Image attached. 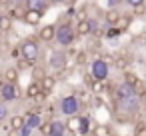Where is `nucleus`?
I'll return each mask as SVG.
<instances>
[{
    "mask_svg": "<svg viewBox=\"0 0 146 136\" xmlns=\"http://www.w3.org/2000/svg\"><path fill=\"white\" fill-rule=\"evenodd\" d=\"M66 128L70 132H80V116H70L66 122Z\"/></svg>",
    "mask_w": 146,
    "mask_h": 136,
    "instance_id": "2eb2a0df",
    "label": "nucleus"
},
{
    "mask_svg": "<svg viewBox=\"0 0 146 136\" xmlns=\"http://www.w3.org/2000/svg\"><path fill=\"white\" fill-rule=\"evenodd\" d=\"M40 130H42V134H46V136H48V134H50V124H42V126H40Z\"/></svg>",
    "mask_w": 146,
    "mask_h": 136,
    "instance_id": "c85d7f7f",
    "label": "nucleus"
},
{
    "mask_svg": "<svg viewBox=\"0 0 146 136\" xmlns=\"http://www.w3.org/2000/svg\"><path fill=\"white\" fill-rule=\"evenodd\" d=\"M116 66H118V68H126V66H128L126 56H118V58H116Z\"/></svg>",
    "mask_w": 146,
    "mask_h": 136,
    "instance_id": "5701e85b",
    "label": "nucleus"
},
{
    "mask_svg": "<svg viewBox=\"0 0 146 136\" xmlns=\"http://www.w3.org/2000/svg\"><path fill=\"white\" fill-rule=\"evenodd\" d=\"M108 4H110V6H116V4H118V0H108Z\"/></svg>",
    "mask_w": 146,
    "mask_h": 136,
    "instance_id": "2f4dec72",
    "label": "nucleus"
},
{
    "mask_svg": "<svg viewBox=\"0 0 146 136\" xmlns=\"http://www.w3.org/2000/svg\"><path fill=\"white\" fill-rule=\"evenodd\" d=\"M126 4H130V6H134V8H138V6H142V4H144V0H126Z\"/></svg>",
    "mask_w": 146,
    "mask_h": 136,
    "instance_id": "393cba45",
    "label": "nucleus"
},
{
    "mask_svg": "<svg viewBox=\"0 0 146 136\" xmlns=\"http://www.w3.org/2000/svg\"><path fill=\"white\" fill-rule=\"evenodd\" d=\"M64 130H68L66 124H62L60 120H54V122H50V134L48 136H64Z\"/></svg>",
    "mask_w": 146,
    "mask_h": 136,
    "instance_id": "1a4fd4ad",
    "label": "nucleus"
},
{
    "mask_svg": "<svg viewBox=\"0 0 146 136\" xmlns=\"http://www.w3.org/2000/svg\"><path fill=\"white\" fill-rule=\"evenodd\" d=\"M74 36H76V32H74V28H72L70 24H62V26L56 28V42H58L60 46L72 44V42H74Z\"/></svg>",
    "mask_w": 146,
    "mask_h": 136,
    "instance_id": "f03ea898",
    "label": "nucleus"
},
{
    "mask_svg": "<svg viewBox=\"0 0 146 136\" xmlns=\"http://www.w3.org/2000/svg\"><path fill=\"white\" fill-rule=\"evenodd\" d=\"M40 84H42V92L46 94V92H50V90L54 88V84H56V80H54V76H46V78H44V80H42Z\"/></svg>",
    "mask_w": 146,
    "mask_h": 136,
    "instance_id": "f3484780",
    "label": "nucleus"
},
{
    "mask_svg": "<svg viewBox=\"0 0 146 136\" xmlns=\"http://www.w3.org/2000/svg\"><path fill=\"white\" fill-rule=\"evenodd\" d=\"M60 108H62V112L66 116H76V112L80 108V102H78L76 96H64L60 100Z\"/></svg>",
    "mask_w": 146,
    "mask_h": 136,
    "instance_id": "39448f33",
    "label": "nucleus"
},
{
    "mask_svg": "<svg viewBox=\"0 0 146 136\" xmlns=\"http://www.w3.org/2000/svg\"><path fill=\"white\" fill-rule=\"evenodd\" d=\"M16 80H18V70H16V68H8V70L4 72V82L14 84Z\"/></svg>",
    "mask_w": 146,
    "mask_h": 136,
    "instance_id": "dca6fc26",
    "label": "nucleus"
},
{
    "mask_svg": "<svg viewBox=\"0 0 146 136\" xmlns=\"http://www.w3.org/2000/svg\"><path fill=\"white\" fill-rule=\"evenodd\" d=\"M134 136H146V126H138L136 128V134Z\"/></svg>",
    "mask_w": 146,
    "mask_h": 136,
    "instance_id": "bb28decb",
    "label": "nucleus"
},
{
    "mask_svg": "<svg viewBox=\"0 0 146 136\" xmlns=\"http://www.w3.org/2000/svg\"><path fill=\"white\" fill-rule=\"evenodd\" d=\"M128 24H130V18H126V16H120V18L116 20V24H114V28H118V30L122 32V30H124V28H126Z\"/></svg>",
    "mask_w": 146,
    "mask_h": 136,
    "instance_id": "aec40b11",
    "label": "nucleus"
},
{
    "mask_svg": "<svg viewBox=\"0 0 146 136\" xmlns=\"http://www.w3.org/2000/svg\"><path fill=\"white\" fill-rule=\"evenodd\" d=\"M118 34H120V30H118V28H114V26L108 30V36H110V38H112V36H118Z\"/></svg>",
    "mask_w": 146,
    "mask_h": 136,
    "instance_id": "cd10ccee",
    "label": "nucleus"
},
{
    "mask_svg": "<svg viewBox=\"0 0 146 136\" xmlns=\"http://www.w3.org/2000/svg\"><path fill=\"white\" fill-rule=\"evenodd\" d=\"M26 94H28V98H38V96L42 94V84H40V82H32V84L28 86Z\"/></svg>",
    "mask_w": 146,
    "mask_h": 136,
    "instance_id": "9b49d317",
    "label": "nucleus"
},
{
    "mask_svg": "<svg viewBox=\"0 0 146 136\" xmlns=\"http://www.w3.org/2000/svg\"><path fill=\"white\" fill-rule=\"evenodd\" d=\"M94 28H96V24H94L92 20H82V22H78L76 32H78V34H90Z\"/></svg>",
    "mask_w": 146,
    "mask_h": 136,
    "instance_id": "9d476101",
    "label": "nucleus"
},
{
    "mask_svg": "<svg viewBox=\"0 0 146 136\" xmlns=\"http://www.w3.org/2000/svg\"><path fill=\"white\" fill-rule=\"evenodd\" d=\"M40 38L42 40H52V38H56V28L54 26H44L42 30H40Z\"/></svg>",
    "mask_w": 146,
    "mask_h": 136,
    "instance_id": "4468645a",
    "label": "nucleus"
},
{
    "mask_svg": "<svg viewBox=\"0 0 146 136\" xmlns=\"http://www.w3.org/2000/svg\"><path fill=\"white\" fill-rule=\"evenodd\" d=\"M94 136H112V132L108 130V126H96L94 128Z\"/></svg>",
    "mask_w": 146,
    "mask_h": 136,
    "instance_id": "4be33fe9",
    "label": "nucleus"
},
{
    "mask_svg": "<svg viewBox=\"0 0 146 136\" xmlns=\"http://www.w3.org/2000/svg\"><path fill=\"white\" fill-rule=\"evenodd\" d=\"M40 18H42V14L40 12H34V10H28V12H24V20L28 22V24H38L40 22Z\"/></svg>",
    "mask_w": 146,
    "mask_h": 136,
    "instance_id": "ddd939ff",
    "label": "nucleus"
},
{
    "mask_svg": "<svg viewBox=\"0 0 146 136\" xmlns=\"http://www.w3.org/2000/svg\"><path fill=\"white\" fill-rule=\"evenodd\" d=\"M20 54H22V48H14V50H12V56H14V58H18Z\"/></svg>",
    "mask_w": 146,
    "mask_h": 136,
    "instance_id": "c756f323",
    "label": "nucleus"
},
{
    "mask_svg": "<svg viewBox=\"0 0 146 136\" xmlns=\"http://www.w3.org/2000/svg\"><path fill=\"white\" fill-rule=\"evenodd\" d=\"M90 132V122H88V118L86 116H80V134L82 136H86Z\"/></svg>",
    "mask_w": 146,
    "mask_h": 136,
    "instance_id": "6ab92c4d",
    "label": "nucleus"
},
{
    "mask_svg": "<svg viewBox=\"0 0 146 136\" xmlns=\"http://www.w3.org/2000/svg\"><path fill=\"white\" fill-rule=\"evenodd\" d=\"M92 136H94V134H92Z\"/></svg>",
    "mask_w": 146,
    "mask_h": 136,
    "instance_id": "72a5a7b5",
    "label": "nucleus"
},
{
    "mask_svg": "<svg viewBox=\"0 0 146 136\" xmlns=\"http://www.w3.org/2000/svg\"><path fill=\"white\" fill-rule=\"evenodd\" d=\"M64 66H66V54H64L62 50L52 52V56H50V68H54V70H62Z\"/></svg>",
    "mask_w": 146,
    "mask_h": 136,
    "instance_id": "0eeeda50",
    "label": "nucleus"
},
{
    "mask_svg": "<svg viewBox=\"0 0 146 136\" xmlns=\"http://www.w3.org/2000/svg\"><path fill=\"white\" fill-rule=\"evenodd\" d=\"M6 118H8V108H6V106H0V120L4 122Z\"/></svg>",
    "mask_w": 146,
    "mask_h": 136,
    "instance_id": "b1692460",
    "label": "nucleus"
},
{
    "mask_svg": "<svg viewBox=\"0 0 146 136\" xmlns=\"http://www.w3.org/2000/svg\"><path fill=\"white\" fill-rule=\"evenodd\" d=\"M26 126V120H24V116H12L10 118V130H22Z\"/></svg>",
    "mask_w": 146,
    "mask_h": 136,
    "instance_id": "f8f14e48",
    "label": "nucleus"
},
{
    "mask_svg": "<svg viewBox=\"0 0 146 136\" xmlns=\"http://www.w3.org/2000/svg\"><path fill=\"white\" fill-rule=\"evenodd\" d=\"M108 72H110V68H108V62H106V60L98 58V60H94V62H92V70H90V74H92V78H94V80L104 82V80L108 78Z\"/></svg>",
    "mask_w": 146,
    "mask_h": 136,
    "instance_id": "7ed1b4c3",
    "label": "nucleus"
},
{
    "mask_svg": "<svg viewBox=\"0 0 146 136\" xmlns=\"http://www.w3.org/2000/svg\"><path fill=\"white\" fill-rule=\"evenodd\" d=\"M10 26H12V22H10V18L4 14L2 18H0V30H2V32H8V30H10Z\"/></svg>",
    "mask_w": 146,
    "mask_h": 136,
    "instance_id": "412c9836",
    "label": "nucleus"
},
{
    "mask_svg": "<svg viewBox=\"0 0 146 136\" xmlns=\"http://www.w3.org/2000/svg\"><path fill=\"white\" fill-rule=\"evenodd\" d=\"M26 124H28L32 130L42 126V124H40V116H38V114H28V118H26Z\"/></svg>",
    "mask_w": 146,
    "mask_h": 136,
    "instance_id": "a211bd4d",
    "label": "nucleus"
},
{
    "mask_svg": "<svg viewBox=\"0 0 146 136\" xmlns=\"http://www.w3.org/2000/svg\"><path fill=\"white\" fill-rule=\"evenodd\" d=\"M58 2H60V0H58Z\"/></svg>",
    "mask_w": 146,
    "mask_h": 136,
    "instance_id": "473e14b6",
    "label": "nucleus"
},
{
    "mask_svg": "<svg viewBox=\"0 0 146 136\" xmlns=\"http://www.w3.org/2000/svg\"><path fill=\"white\" fill-rule=\"evenodd\" d=\"M0 94H2V100H4V102L16 100V98H18V86H16V84H10V82H4L2 88H0Z\"/></svg>",
    "mask_w": 146,
    "mask_h": 136,
    "instance_id": "423d86ee",
    "label": "nucleus"
},
{
    "mask_svg": "<svg viewBox=\"0 0 146 136\" xmlns=\"http://www.w3.org/2000/svg\"><path fill=\"white\" fill-rule=\"evenodd\" d=\"M30 132H32V128H30V126L26 124V126H24V128L20 130V136H30Z\"/></svg>",
    "mask_w": 146,
    "mask_h": 136,
    "instance_id": "a878e982",
    "label": "nucleus"
},
{
    "mask_svg": "<svg viewBox=\"0 0 146 136\" xmlns=\"http://www.w3.org/2000/svg\"><path fill=\"white\" fill-rule=\"evenodd\" d=\"M84 60H86V54H78V64H84Z\"/></svg>",
    "mask_w": 146,
    "mask_h": 136,
    "instance_id": "7c9ffc66",
    "label": "nucleus"
},
{
    "mask_svg": "<svg viewBox=\"0 0 146 136\" xmlns=\"http://www.w3.org/2000/svg\"><path fill=\"white\" fill-rule=\"evenodd\" d=\"M20 48H22V56H24V60L34 62V60L38 58L40 46H38V42H36V40H26V42H24Z\"/></svg>",
    "mask_w": 146,
    "mask_h": 136,
    "instance_id": "20e7f679",
    "label": "nucleus"
},
{
    "mask_svg": "<svg viewBox=\"0 0 146 136\" xmlns=\"http://www.w3.org/2000/svg\"><path fill=\"white\" fill-rule=\"evenodd\" d=\"M116 102H118L120 110H124V112H136L138 110V94L126 82H122L116 88Z\"/></svg>",
    "mask_w": 146,
    "mask_h": 136,
    "instance_id": "f257e3e1",
    "label": "nucleus"
},
{
    "mask_svg": "<svg viewBox=\"0 0 146 136\" xmlns=\"http://www.w3.org/2000/svg\"><path fill=\"white\" fill-rule=\"evenodd\" d=\"M28 4V10H34V12H46L48 10V0H26Z\"/></svg>",
    "mask_w": 146,
    "mask_h": 136,
    "instance_id": "6e6552de",
    "label": "nucleus"
}]
</instances>
